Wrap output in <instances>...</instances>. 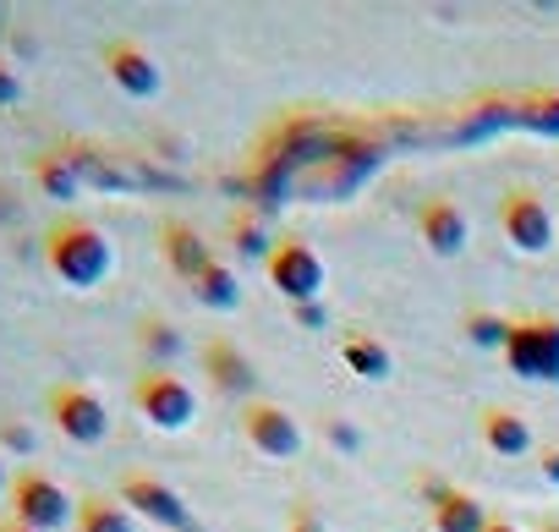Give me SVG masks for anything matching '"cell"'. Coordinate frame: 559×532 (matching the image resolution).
<instances>
[{
	"mask_svg": "<svg viewBox=\"0 0 559 532\" xmlns=\"http://www.w3.org/2000/svg\"><path fill=\"white\" fill-rule=\"evenodd\" d=\"M292 319H297V324H319L324 308H319V303H302V308H292Z\"/></svg>",
	"mask_w": 559,
	"mask_h": 532,
	"instance_id": "4316f807",
	"label": "cell"
},
{
	"mask_svg": "<svg viewBox=\"0 0 559 532\" xmlns=\"http://www.w3.org/2000/svg\"><path fill=\"white\" fill-rule=\"evenodd\" d=\"M159 258H165V270H170L176 281L198 286V275L214 263V247L203 241L198 225H187V220H165V225H159Z\"/></svg>",
	"mask_w": 559,
	"mask_h": 532,
	"instance_id": "5bb4252c",
	"label": "cell"
},
{
	"mask_svg": "<svg viewBox=\"0 0 559 532\" xmlns=\"http://www.w3.org/2000/svg\"><path fill=\"white\" fill-rule=\"evenodd\" d=\"M45 412L61 428V439H72V445H105L110 439V412H105V401L88 385H72V379L50 385Z\"/></svg>",
	"mask_w": 559,
	"mask_h": 532,
	"instance_id": "ba28073f",
	"label": "cell"
},
{
	"mask_svg": "<svg viewBox=\"0 0 559 532\" xmlns=\"http://www.w3.org/2000/svg\"><path fill=\"white\" fill-rule=\"evenodd\" d=\"M34 181H39L45 198H61V203H72V198L83 192V176L72 170V159H67L61 149H50V154L34 159Z\"/></svg>",
	"mask_w": 559,
	"mask_h": 532,
	"instance_id": "ac0fdd59",
	"label": "cell"
},
{
	"mask_svg": "<svg viewBox=\"0 0 559 532\" xmlns=\"http://www.w3.org/2000/svg\"><path fill=\"white\" fill-rule=\"evenodd\" d=\"M7 505H12V521L34 527V532H61L78 521V499L39 466H23L7 488Z\"/></svg>",
	"mask_w": 559,
	"mask_h": 532,
	"instance_id": "3957f363",
	"label": "cell"
},
{
	"mask_svg": "<svg viewBox=\"0 0 559 532\" xmlns=\"http://www.w3.org/2000/svg\"><path fill=\"white\" fill-rule=\"evenodd\" d=\"M230 236H236V252H241V258H269V247H274V241L263 236V225H252V220H236Z\"/></svg>",
	"mask_w": 559,
	"mask_h": 532,
	"instance_id": "603a6c76",
	"label": "cell"
},
{
	"mask_svg": "<svg viewBox=\"0 0 559 532\" xmlns=\"http://www.w3.org/2000/svg\"><path fill=\"white\" fill-rule=\"evenodd\" d=\"M72 532H132V510L116 494H83Z\"/></svg>",
	"mask_w": 559,
	"mask_h": 532,
	"instance_id": "e0dca14e",
	"label": "cell"
},
{
	"mask_svg": "<svg viewBox=\"0 0 559 532\" xmlns=\"http://www.w3.org/2000/svg\"><path fill=\"white\" fill-rule=\"evenodd\" d=\"M263 275H269V286L286 297L292 308L324 297V258H319V247L302 241V236H280V241L269 247V258H263Z\"/></svg>",
	"mask_w": 559,
	"mask_h": 532,
	"instance_id": "277c9868",
	"label": "cell"
},
{
	"mask_svg": "<svg viewBox=\"0 0 559 532\" xmlns=\"http://www.w3.org/2000/svg\"><path fill=\"white\" fill-rule=\"evenodd\" d=\"M341 363H346V374H357L368 385H384L395 374V357H390V346L373 330H346L341 335Z\"/></svg>",
	"mask_w": 559,
	"mask_h": 532,
	"instance_id": "2e32d148",
	"label": "cell"
},
{
	"mask_svg": "<svg viewBox=\"0 0 559 532\" xmlns=\"http://www.w3.org/2000/svg\"><path fill=\"white\" fill-rule=\"evenodd\" d=\"M138 352L148 357V368H170V357L181 352V335H176V324H165L159 314L138 319Z\"/></svg>",
	"mask_w": 559,
	"mask_h": 532,
	"instance_id": "ffe728a7",
	"label": "cell"
},
{
	"mask_svg": "<svg viewBox=\"0 0 559 532\" xmlns=\"http://www.w3.org/2000/svg\"><path fill=\"white\" fill-rule=\"evenodd\" d=\"M241 439L258 450V456H269V461H292V456H302V423L280 406V401H247L241 406Z\"/></svg>",
	"mask_w": 559,
	"mask_h": 532,
	"instance_id": "9c48e42d",
	"label": "cell"
},
{
	"mask_svg": "<svg viewBox=\"0 0 559 532\" xmlns=\"http://www.w3.org/2000/svg\"><path fill=\"white\" fill-rule=\"evenodd\" d=\"M203 374H209V385L219 390V395H230V401H252V390H258V374H252V363H247V352L230 341V335H209L203 341Z\"/></svg>",
	"mask_w": 559,
	"mask_h": 532,
	"instance_id": "7c38bea8",
	"label": "cell"
},
{
	"mask_svg": "<svg viewBox=\"0 0 559 532\" xmlns=\"http://www.w3.org/2000/svg\"><path fill=\"white\" fill-rule=\"evenodd\" d=\"M330 439H335V445H346V450L357 445V434H352V428H341V423H330Z\"/></svg>",
	"mask_w": 559,
	"mask_h": 532,
	"instance_id": "83f0119b",
	"label": "cell"
},
{
	"mask_svg": "<svg viewBox=\"0 0 559 532\" xmlns=\"http://www.w3.org/2000/svg\"><path fill=\"white\" fill-rule=\"evenodd\" d=\"M477 439H483L488 456H504V461H515V456H537L532 423H526L515 406H483V412H477Z\"/></svg>",
	"mask_w": 559,
	"mask_h": 532,
	"instance_id": "9a60e30c",
	"label": "cell"
},
{
	"mask_svg": "<svg viewBox=\"0 0 559 532\" xmlns=\"http://www.w3.org/2000/svg\"><path fill=\"white\" fill-rule=\"evenodd\" d=\"M116 499H121L132 516L154 521V527H170V532H203V527L192 521L187 499H181V494H176L165 477H154V472H143V466L121 472V483H116Z\"/></svg>",
	"mask_w": 559,
	"mask_h": 532,
	"instance_id": "52a82bcc",
	"label": "cell"
},
{
	"mask_svg": "<svg viewBox=\"0 0 559 532\" xmlns=\"http://www.w3.org/2000/svg\"><path fill=\"white\" fill-rule=\"evenodd\" d=\"M132 406H138V417H148L154 428L181 434V428H192V417H198V390H192L181 374H170V368H143V374L132 379Z\"/></svg>",
	"mask_w": 559,
	"mask_h": 532,
	"instance_id": "8992f818",
	"label": "cell"
},
{
	"mask_svg": "<svg viewBox=\"0 0 559 532\" xmlns=\"http://www.w3.org/2000/svg\"><path fill=\"white\" fill-rule=\"evenodd\" d=\"M0 532H34V527H23V521H12V516H7V521H0Z\"/></svg>",
	"mask_w": 559,
	"mask_h": 532,
	"instance_id": "f546056e",
	"label": "cell"
},
{
	"mask_svg": "<svg viewBox=\"0 0 559 532\" xmlns=\"http://www.w3.org/2000/svg\"><path fill=\"white\" fill-rule=\"evenodd\" d=\"M466 209L450 198V192H433L417 203V241L433 252V258H461L466 252Z\"/></svg>",
	"mask_w": 559,
	"mask_h": 532,
	"instance_id": "8fae6325",
	"label": "cell"
},
{
	"mask_svg": "<svg viewBox=\"0 0 559 532\" xmlns=\"http://www.w3.org/2000/svg\"><path fill=\"white\" fill-rule=\"evenodd\" d=\"M537 466H543V477L559 488V445H537Z\"/></svg>",
	"mask_w": 559,
	"mask_h": 532,
	"instance_id": "d4e9b609",
	"label": "cell"
},
{
	"mask_svg": "<svg viewBox=\"0 0 559 532\" xmlns=\"http://www.w3.org/2000/svg\"><path fill=\"white\" fill-rule=\"evenodd\" d=\"M0 488H12V483H7V461H0Z\"/></svg>",
	"mask_w": 559,
	"mask_h": 532,
	"instance_id": "1f68e13d",
	"label": "cell"
},
{
	"mask_svg": "<svg viewBox=\"0 0 559 532\" xmlns=\"http://www.w3.org/2000/svg\"><path fill=\"white\" fill-rule=\"evenodd\" d=\"M0 439H7L12 450H34V434H28V428H17V423H7V428H0Z\"/></svg>",
	"mask_w": 559,
	"mask_h": 532,
	"instance_id": "484cf974",
	"label": "cell"
},
{
	"mask_svg": "<svg viewBox=\"0 0 559 532\" xmlns=\"http://www.w3.org/2000/svg\"><path fill=\"white\" fill-rule=\"evenodd\" d=\"M537 532H559V516H543V527Z\"/></svg>",
	"mask_w": 559,
	"mask_h": 532,
	"instance_id": "4dcf8cb0",
	"label": "cell"
},
{
	"mask_svg": "<svg viewBox=\"0 0 559 532\" xmlns=\"http://www.w3.org/2000/svg\"><path fill=\"white\" fill-rule=\"evenodd\" d=\"M423 494H428V527L433 532H483L493 516H488V505L477 499V494H466V488H455V483H423Z\"/></svg>",
	"mask_w": 559,
	"mask_h": 532,
	"instance_id": "4fadbf2b",
	"label": "cell"
},
{
	"mask_svg": "<svg viewBox=\"0 0 559 532\" xmlns=\"http://www.w3.org/2000/svg\"><path fill=\"white\" fill-rule=\"evenodd\" d=\"M504 368L532 385H559V319L554 314H510Z\"/></svg>",
	"mask_w": 559,
	"mask_h": 532,
	"instance_id": "7a4b0ae2",
	"label": "cell"
},
{
	"mask_svg": "<svg viewBox=\"0 0 559 532\" xmlns=\"http://www.w3.org/2000/svg\"><path fill=\"white\" fill-rule=\"evenodd\" d=\"M192 297L203 303V308H214V314H230V308H241V286H236V275H230V263H209V270L198 275V286H192Z\"/></svg>",
	"mask_w": 559,
	"mask_h": 532,
	"instance_id": "d6986e66",
	"label": "cell"
},
{
	"mask_svg": "<svg viewBox=\"0 0 559 532\" xmlns=\"http://www.w3.org/2000/svg\"><path fill=\"white\" fill-rule=\"evenodd\" d=\"M483 532H521V527H515V521H504V516H493V521H488Z\"/></svg>",
	"mask_w": 559,
	"mask_h": 532,
	"instance_id": "f1b7e54d",
	"label": "cell"
},
{
	"mask_svg": "<svg viewBox=\"0 0 559 532\" xmlns=\"http://www.w3.org/2000/svg\"><path fill=\"white\" fill-rule=\"evenodd\" d=\"M286 532H330V527H324V510H319V499H313V494H297V499H292Z\"/></svg>",
	"mask_w": 559,
	"mask_h": 532,
	"instance_id": "7402d4cb",
	"label": "cell"
},
{
	"mask_svg": "<svg viewBox=\"0 0 559 532\" xmlns=\"http://www.w3.org/2000/svg\"><path fill=\"white\" fill-rule=\"evenodd\" d=\"M461 330H466V341H472L477 352H504V341H510V314L472 308V314L461 319Z\"/></svg>",
	"mask_w": 559,
	"mask_h": 532,
	"instance_id": "44dd1931",
	"label": "cell"
},
{
	"mask_svg": "<svg viewBox=\"0 0 559 532\" xmlns=\"http://www.w3.org/2000/svg\"><path fill=\"white\" fill-rule=\"evenodd\" d=\"M499 230H504V241L515 252L543 258L554 247V209H548V198L532 181H510L504 198H499Z\"/></svg>",
	"mask_w": 559,
	"mask_h": 532,
	"instance_id": "5b68a950",
	"label": "cell"
},
{
	"mask_svg": "<svg viewBox=\"0 0 559 532\" xmlns=\"http://www.w3.org/2000/svg\"><path fill=\"white\" fill-rule=\"evenodd\" d=\"M99 61H105V78H110L127 99H154V94L165 88L159 61H154L138 39H110V45L99 50Z\"/></svg>",
	"mask_w": 559,
	"mask_h": 532,
	"instance_id": "30bf717a",
	"label": "cell"
},
{
	"mask_svg": "<svg viewBox=\"0 0 559 532\" xmlns=\"http://www.w3.org/2000/svg\"><path fill=\"white\" fill-rule=\"evenodd\" d=\"M17 99H23V78H17V67L0 61V105H17Z\"/></svg>",
	"mask_w": 559,
	"mask_h": 532,
	"instance_id": "cb8c5ba5",
	"label": "cell"
},
{
	"mask_svg": "<svg viewBox=\"0 0 559 532\" xmlns=\"http://www.w3.org/2000/svg\"><path fill=\"white\" fill-rule=\"evenodd\" d=\"M110 263H116V247L110 236L83 220V214H61L50 230H45V270L72 286V292H94L105 275H110Z\"/></svg>",
	"mask_w": 559,
	"mask_h": 532,
	"instance_id": "6da1fadb",
	"label": "cell"
}]
</instances>
